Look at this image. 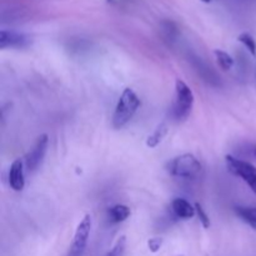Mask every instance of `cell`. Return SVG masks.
Segmentation results:
<instances>
[{
	"label": "cell",
	"mask_w": 256,
	"mask_h": 256,
	"mask_svg": "<svg viewBox=\"0 0 256 256\" xmlns=\"http://www.w3.org/2000/svg\"><path fill=\"white\" fill-rule=\"evenodd\" d=\"M139 106L140 99L138 98V95L135 94L134 90L126 88L122 92L116 108H115L114 115H112V126L115 129H122V126H125L132 119Z\"/></svg>",
	"instance_id": "obj_1"
},
{
	"label": "cell",
	"mask_w": 256,
	"mask_h": 256,
	"mask_svg": "<svg viewBox=\"0 0 256 256\" xmlns=\"http://www.w3.org/2000/svg\"><path fill=\"white\" fill-rule=\"evenodd\" d=\"M168 172L175 178L192 180L202 174V165L192 154H182L168 164Z\"/></svg>",
	"instance_id": "obj_2"
},
{
	"label": "cell",
	"mask_w": 256,
	"mask_h": 256,
	"mask_svg": "<svg viewBox=\"0 0 256 256\" xmlns=\"http://www.w3.org/2000/svg\"><path fill=\"white\" fill-rule=\"evenodd\" d=\"M194 106L192 90L182 80L175 82V99L172 104V116L176 122H184L192 112Z\"/></svg>",
	"instance_id": "obj_3"
},
{
	"label": "cell",
	"mask_w": 256,
	"mask_h": 256,
	"mask_svg": "<svg viewBox=\"0 0 256 256\" xmlns=\"http://www.w3.org/2000/svg\"><path fill=\"white\" fill-rule=\"evenodd\" d=\"M225 160H226V166L229 172L235 176L244 180L248 186L256 194V168L254 165L232 156V155H228Z\"/></svg>",
	"instance_id": "obj_4"
},
{
	"label": "cell",
	"mask_w": 256,
	"mask_h": 256,
	"mask_svg": "<svg viewBox=\"0 0 256 256\" xmlns=\"http://www.w3.org/2000/svg\"><path fill=\"white\" fill-rule=\"evenodd\" d=\"M92 216L89 214L85 215L82 222L78 224L68 256H82L86 249L90 232H92Z\"/></svg>",
	"instance_id": "obj_5"
},
{
	"label": "cell",
	"mask_w": 256,
	"mask_h": 256,
	"mask_svg": "<svg viewBox=\"0 0 256 256\" xmlns=\"http://www.w3.org/2000/svg\"><path fill=\"white\" fill-rule=\"evenodd\" d=\"M48 144H49V138H48L46 134L40 135V136L38 138L36 142H35V145L32 146V149L28 152L26 156H25L24 159V164L28 172H32L40 166V164H42V160H44L45 154H46Z\"/></svg>",
	"instance_id": "obj_6"
},
{
	"label": "cell",
	"mask_w": 256,
	"mask_h": 256,
	"mask_svg": "<svg viewBox=\"0 0 256 256\" xmlns=\"http://www.w3.org/2000/svg\"><path fill=\"white\" fill-rule=\"evenodd\" d=\"M32 42L28 35L22 32H12V30H0V48L6 49V48H26Z\"/></svg>",
	"instance_id": "obj_7"
},
{
	"label": "cell",
	"mask_w": 256,
	"mask_h": 256,
	"mask_svg": "<svg viewBox=\"0 0 256 256\" xmlns=\"http://www.w3.org/2000/svg\"><path fill=\"white\" fill-rule=\"evenodd\" d=\"M189 60L190 62H192V66H194L195 72L202 78V80L208 82L209 84L214 85V86H219V85L222 84L216 72H215L206 62H202V58L195 56V55H189Z\"/></svg>",
	"instance_id": "obj_8"
},
{
	"label": "cell",
	"mask_w": 256,
	"mask_h": 256,
	"mask_svg": "<svg viewBox=\"0 0 256 256\" xmlns=\"http://www.w3.org/2000/svg\"><path fill=\"white\" fill-rule=\"evenodd\" d=\"M24 162L16 159L12 162L9 170V184L12 190L15 192H22L25 186V176H24Z\"/></svg>",
	"instance_id": "obj_9"
},
{
	"label": "cell",
	"mask_w": 256,
	"mask_h": 256,
	"mask_svg": "<svg viewBox=\"0 0 256 256\" xmlns=\"http://www.w3.org/2000/svg\"><path fill=\"white\" fill-rule=\"evenodd\" d=\"M172 210L175 216L180 218V219H190L196 212L195 206H192L188 200L182 199V198H176L172 200Z\"/></svg>",
	"instance_id": "obj_10"
},
{
	"label": "cell",
	"mask_w": 256,
	"mask_h": 256,
	"mask_svg": "<svg viewBox=\"0 0 256 256\" xmlns=\"http://www.w3.org/2000/svg\"><path fill=\"white\" fill-rule=\"evenodd\" d=\"M130 214H132V212H130L129 206H126V205L118 204L108 209V216H109V220L112 222H114V224L125 222V220L130 216Z\"/></svg>",
	"instance_id": "obj_11"
},
{
	"label": "cell",
	"mask_w": 256,
	"mask_h": 256,
	"mask_svg": "<svg viewBox=\"0 0 256 256\" xmlns=\"http://www.w3.org/2000/svg\"><path fill=\"white\" fill-rule=\"evenodd\" d=\"M238 216L242 220H244L246 224H249L250 226L254 228L256 230V208H250V206H238L235 209Z\"/></svg>",
	"instance_id": "obj_12"
},
{
	"label": "cell",
	"mask_w": 256,
	"mask_h": 256,
	"mask_svg": "<svg viewBox=\"0 0 256 256\" xmlns=\"http://www.w3.org/2000/svg\"><path fill=\"white\" fill-rule=\"evenodd\" d=\"M168 134V125L162 124L156 128L154 132L148 138L146 145L149 148H156L160 142H162V139L165 138V135Z\"/></svg>",
	"instance_id": "obj_13"
},
{
	"label": "cell",
	"mask_w": 256,
	"mask_h": 256,
	"mask_svg": "<svg viewBox=\"0 0 256 256\" xmlns=\"http://www.w3.org/2000/svg\"><path fill=\"white\" fill-rule=\"evenodd\" d=\"M215 58H216V62L219 64V66L222 70L228 72V70L232 69L234 66V59L228 54L226 52H222V50H215L214 52Z\"/></svg>",
	"instance_id": "obj_14"
},
{
	"label": "cell",
	"mask_w": 256,
	"mask_h": 256,
	"mask_svg": "<svg viewBox=\"0 0 256 256\" xmlns=\"http://www.w3.org/2000/svg\"><path fill=\"white\" fill-rule=\"evenodd\" d=\"M162 32H164L165 38H166L168 40H170V42L175 40V38L179 34V30H178V26L175 25V22H169V20L162 22Z\"/></svg>",
	"instance_id": "obj_15"
},
{
	"label": "cell",
	"mask_w": 256,
	"mask_h": 256,
	"mask_svg": "<svg viewBox=\"0 0 256 256\" xmlns=\"http://www.w3.org/2000/svg\"><path fill=\"white\" fill-rule=\"evenodd\" d=\"M238 40H239V42H242L248 50H249V52L252 55V56H256L255 39L249 34V32H242V34H240L239 38H238Z\"/></svg>",
	"instance_id": "obj_16"
},
{
	"label": "cell",
	"mask_w": 256,
	"mask_h": 256,
	"mask_svg": "<svg viewBox=\"0 0 256 256\" xmlns=\"http://www.w3.org/2000/svg\"><path fill=\"white\" fill-rule=\"evenodd\" d=\"M125 245H126V239H125V236H122L105 256H122L125 252Z\"/></svg>",
	"instance_id": "obj_17"
},
{
	"label": "cell",
	"mask_w": 256,
	"mask_h": 256,
	"mask_svg": "<svg viewBox=\"0 0 256 256\" xmlns=\"http://www.w3.org/2000/svg\"><path fill=\"white\" fill-rule=\"evenodd\" d=\"M195 210H196V214H198V216H199L200 222H202V226L209 228L210 226V219H209V216L206 215V212H204V209L202 208V205L195 204Z\"/></svg>",
	"instance_id": "obj_18"
},
{
	"label": "cell",
	"mask_w": 256,
	"mask_h": 256,
	"mask_svg": "<svg viewBox=\"0 0 256 256\" xmlns=\"http://www.w3.org/2000/svg\"><path fill=\"white\" fill-rule=\"evenodd\" d=\"M162 245V239H160V238H154V239H150L149 242H148V246H149L150 252H159Z\"/></svg>",
	"instance_id": "obj_19"
},
{
	"label": "cell",
	"mask_w": 256,
	"mask_h": 256,
	"mask_svg": "<svg viewBox=\"0 0 256 256\" xmlns=\"http://www.w3.org/2000/svg\"><path fill=\"white\" fill-rule=\"evenodd\" d=\"M254 155H255V158H256V146L254 148Z\"/></svg>",
	"instance_id": "obj_20"
}]
</instances>
